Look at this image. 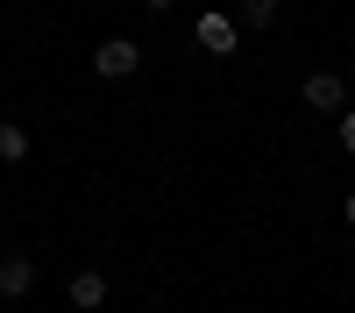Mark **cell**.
<instances>
[{
    "label": "cell",
    "mask_w": 355,
    "mask_h": 313,
    "mask_svg": "<svg viewBox=\"0 0 355 313\" xmlns=\"http://www.w3.org/2000/svg\"><path fill=\"white\" fill-rule=\"evenodd\" d=\"M341 150H348V157H355V107H348V114H341Z\"/></svg>",
    "instance_id": "cell-8"
},
{
    "label": "cell",
    "mask_w": 355,
    "mask_h": 313,
    "mask_svg": "<svg viewBox=\"0 0 355 313\" xmlns=\"http://www.w3.org/2000/svg\"><path fill=\"white\" fill-rule=\"evenodd\" d=\"M341 100H348L341 71H313V78H306V107H320V114H341Z\"/></svg>",
    "instance_id": "cell-2"
},
{
    "label": "cell",
    "mask_w": 355,
    "mask_h": 313,
    "mask_svg": "<svg viewBox=\"0 0 355 313\" xmlns=\"http://www.w3.org/2000/svg\"><path fill=\"white\" fill-rule=\"evenodd\" d=\"M199 50L227 57V50H234V15H199Z\"/></svg>",
    "instance_id": "cell-3"
},
{
    "label": "cell",
    "mask_w": 355,
    "mask_h": 313,
    "mask_svg": "<svg viewBox=\"0 0 355 313\" xmlns=\"http://www.w3.org/2000/svg\"><path fill=\"white\" fill-rule=\"evenodd\" d=\"M135 65H142V50H135L128 36H114V43H100V50H93V71H100V78H128Z\"/></svg>",
    "instance_id": "cell-1"
},
{
    "label": "cell",
    "mask_w": 355,
    "mask_h": 313,
    "mask_svg": "<svg viewBox=\"0 0 355 313\" xmlns=\"http://www.w3.org/2000/svg\"><path fill=\"white\" fill-rule=\"evenodd\" d=\"M242 22H249V28H270V22H277V0H242Z\"/></svg>",
    "instance_id": "cell-7"
},
{
    "label": "cell",
    "mask_w": 355,
    "mask_h": 313,
    "mask_svg": "<svg viewBox=\"0 0 355 313\" xmlns=\"http://www.w3.org/2000/svg\"><path fill=\"white\" fill-rule=\"evenodd\" d=\"M100 299H107V278H100V271H78V278H71V306H85V313H93Z\"/></svg>",
    "instance_id": "cell-5"
},
{
    "label": "cell",
    "mask_w": 355,
    "mask_h": 313,
    "mask_svg": "<svg viewBox=\"0 0 355 313\" xmlns=\"http://www.w3.org/2000/svg\"><path fill=\"white\" fill-rule=\"evenodd\" d=\"M341 214H348V228H355V192H348V207H341Z\"/></svg>",
    "instance_id": "cell-9"
},
{
    "label": "cell",
    "mask_w": 355,
    "mask_h": 313,
    "mask_svg": "<svg viewBox=\"0 0 355 313\" xmlns=\"http://www.w3.org/2000/svg\"><path fill=\"white\" fill-rule=\"evenodd\" d=\"M0 157H8V164H21V157H28V128L0 121Z\"/></svg>",
    "instance_id": "cell-6"
},
{
    "label": "cell",
    "mask_w": 355,
    "mask_h": 313,
    "mask_svg": "<svg viewBox=\"0 0 355 313\" xmlns=\"http://www.w3.org/2000/svg\"><path fill=\"white\" fill-rule=\"evenodd\" d=\"M28 285H36V264H28V256H8V264H0V299H21Z\"/></svg>",
    "instance_id": "cell-4"
},
{
    "label": "cell",
    "mask_w": 355,
    "mask_h": 313,
    "mask_svg": "<svg viewBox=\"0 0 355 313\" xmlns=\"http://www.w3.org/2000/svg\"><path fill=\"white\" fill-rule=\"evenodd\" d=\"M142 8H171V0H142Z\"/></svg>",
    "instance_id": "cell-10"
}]
</instances>
